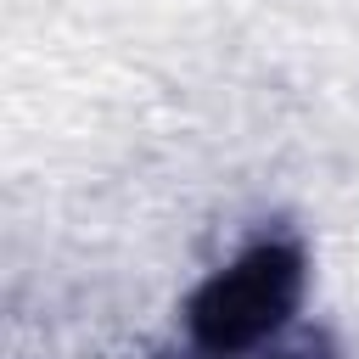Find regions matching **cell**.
Here are the masks:
<instances>
[{
	"mask_svg": "<svg viewBox=\"0 0 359 359\" xmlns=\"http://www.w3.org/2000/svg\"><path fill=\"white\" fill-rule=\"evenodd\" d=\"M303 286H309L303 241L264 236L185 297V337L202 359H247L292 325Z\"/></svg>",
	"mask_w": 359,
	"mask_h": 359,
	"instance_id": "obj_1",
	"label": "cell"
},
{
	"mask_svg": "<svg viewBox=\"0 0 359 359\" xmlns=\"http://www.w3.org/2000/svg\"><path fill=\"white\" fill-rule=\"evenodd\" d=\"M247 359H342V348H337V337L325 325H286L275 342H264Z\"/></svg>",
	"mask_w": 359,
	"mask_h": 359,
	"instance_id": "obj_2",
	"label": "cell"
}]
</instances>
